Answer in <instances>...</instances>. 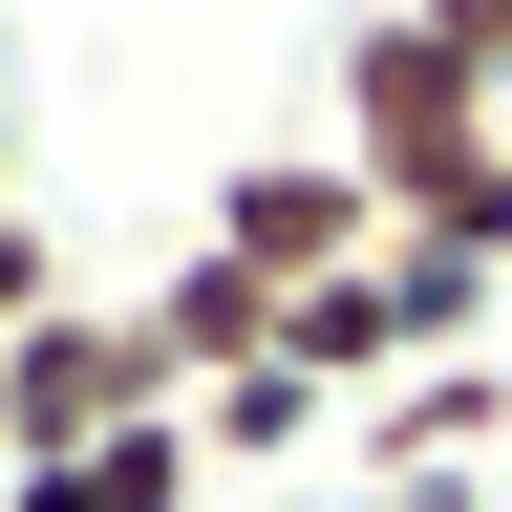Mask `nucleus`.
<instances>
[{
  "instance_id": "obj_4",
  "label": "nucleus",
  "mask_w": 512,
  "mask_h": 512,
  "mask_svg": "<svg viewBox=\"0 0 512 512\" xmlns=\"http://www.w3.org/2000/svg\"><path fill=\"white\" fill-rule=\"evenodd\" d=\"M448 448H512V363L470 342V363H406L363 406V491H406V512H448Z\"/></svg>"
},
{
  "instance_id": "obj_7",
  "label": "nucleus",
  "mask_w": 512,
  "mask_h": 512,
  "mask_svg": "<svg viewBox=\"0 0 512 512\" xmlns=\"http://www.w3.org/2000/svg\"><path fill=\"white\" fill-rule=\"evenodd\" d=\"M342 406H320L299 363H256V384H192V448H214V470H278V448H320Z\"/></svg>"
},
{
  "instance_id": "obj_9",
  "label": "nucleus",
  "mask_w": 512,
  "mask_h": 512,
  "mask_svg": "<svg viewBox=\"0 0 512 512\" xmlns=\"http://www.w3.org/2000/svg\"><path fill=\"white\" fill-rule=\"evenodd\" d=\"M320 512H406V491H363V470H342V491H320ZM448 512H470V491H448Z\"/></svg>"
},
{
  "instance_id": "obj_10",
  "label": "nucleus",
  "mask_w": 512,
  "mask_h": 512,
  "mask_svg": "<svg viewBox=\"0 0 512 512\" xmlns=\"http://www.w3.org/2000/svg\"><path fill=\"white\" fill-rule=\"evenodd\" d=\"M0 214H22V107H0Z\"/></svg>"
},
{
  "instance_id": "obj_2",
  "label": "nucleus",
  "mask_w": 512,
  "mask_h": 512,
  "mask_svg": "<svg viewBox=\"0 0 512 512\" xmlns=\"http://www.w3.org/2000/svg\"><path fill=\"white\" fill-rule=\"evenodd\" d=\"M320 150H342L363 192H406V171H448V150H491V86L406 22V0H363V22H342V128H320Z\"/></svg>"
},
{
  "instance_id": "obj_3",
  "label": "nucleus",
  "mask_w": 512,
  "mask_h": 512,
  "mask_svg": "<svg viewBox=\"0 0 512 512\" xmlns=\"http://www.w3.org/2000/svg\"><path fill=\"white\" fill-rule=\"evenodd\" d=\"M214 256H235L256 299H320V278L384 256V192H363L342 150H235V171H214Z\"/></svg>"
},
{
  "instance_id": "obj_1",
  "label": "nucleus",
  "mask_w": 512,
  "mask_h": 512,
  "mask_svg": "<svg viewBox=\"0 0 512 512\" xmlns=\"http://www.w3.org/2000/svg\"><path fill=\"white\" fill-rule=\"evenodd\" d=\"M192 384H171V342H150V299H86L64 278L22 342H0V448L22 470H64V448H107V427H171Z\"/></svg>"
},
{
  "instance_id": "obj_5",
  "label": "nucleus",
  "mask_w": 512,
  "mask_h": 512,
  "mask_svg": "<svg viewBox=\"0 0 512 512\" xmlns=\"http://www.w3.org/2000/svg\"><path fill=\"white\" fill-rule=\"evenodd\" d=\"M150 342H171V384H256V363H278V299H256L214 235H192L171 278H150Z\"/></svg>"
},
{
  "instance_id": "obj_11",
  "label": "nucleus",
  "mask_w": 512,
  "mask_h": 512,
  "mask_svg": "<svg viewBox=\"0 0 512 512\" xmlns=\"http://www.w3.org/2000/svg\"><path fill=\"white\" fill-rule=\"evenodd\" d=\"M0 512H22V448H0Z\"/></svg>"
},
{
  "instance_id": "obj_8",
  "label": "nucleus",
  "mask_w": 512,
  "mask_h": 512,
  "mask_svg": "<svg viewBox=\"0 0 512 512\" xmlns=\"http://www.w3.org/2000/svg\"><path fill=\"white\" fill-rule=\"evenodd\" d=\"M406 22H427V43H448V64H470V86H491V107H512V0H406Z\"/></svg>"
},
{
  "instance_id": "obj_6",
  "label": "nucleus",
  "mask_w": 512,
  "mask_h": 512,
  "mask_svg": "<svg viewBox=\"0 0 512 512\" xmlns=\"http://www.w3.org/2000/svg\"><path fill=\"white\" fill-rule=\"evenodd\" d=\"M22 512H214V448L171 427H107V448H64V470H22Z\"/></svg>"
},
{
  "instance_id": "obj_12",
  "label": "nucleus",
  "mask_w": 512,
  "mask_h": 512,
  "mask_svg": "<svg viewBox=\"0 0 512 512\" xmlns=\"http://www.w3.org/2000/svg\"><path fill=\"white\" fill-rule=\"evenodd\" d=\"M491 150H512V107H491Z\"/></svg>"
}]
</instances>
